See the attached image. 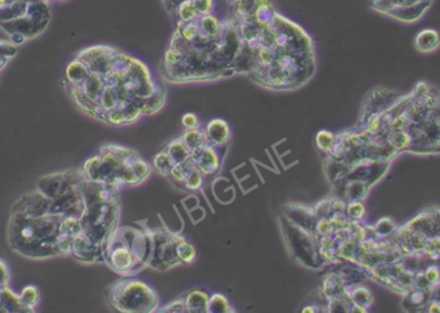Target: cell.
Here are the masks:
<instances>
[{
  "instance_id": "1",
  "label": "cell",
  "mask_w": 440,
  "mask_h": 313,
  "mask_svg": "<svg viewBox=\"0 0 440 313\" xmlns=\"http://www.w3.org/2000/svg\"><path fill=\"white\" fill-rule=\"evenodd\" d=\"M76 58L85 65L87 74L78 84L66 87L89 115L113 125H127L163 107L164 90L138 60L106 45L84 49Z\"/></svg>"
},
{
  "instance_id": "2",
  "label": "cell",
  "mask_w": 440,
  "mask_h": 313,
  "mask_svg": "<svg viewBox=\"0 0 440 313\" xmlns=\"http://www.w3.org/2000/svg\"><path fill=\"white\" fill-rule=\"evenodd\" d=\"M65 216L52 208L51 198L42 192L27 193L13 205L9 220V245L27 258L60 255L57 241Z\"/></svg>"
},
{
  "instance_id": "3",
  "label": "cell",
  "mask_w": 440,
  "mask_h": 313,
  "mask_svg": "<svg viewBox=\"0 0 440 313\" xmlns=\"http://www.w3.org/2000/svg\"><path fill=\"white\" fill-rule=\"evenodd\" d=\"M89 181L120 188L136 186L149 175V166L129 148L106 145L81 168Z\"/></svg>"
},
{
  "instance_id": "4",
  "label": "cell",
  "mask_w": 440,
  "mask_h": 313,
  "mask_svg": "<svg viewBox=\"0 0 440 313\" xmlns=\"http://www.w3.org/2000/svg\"><path fill=\"white\" fill-rule=\"evenodd\" d=\"M151 252L148 232L134 227H116L104 245V263L121 276H133L148 266Z\"/></svg>"
},
{
  "instance_id": "5",
  "label": "cell",
  "mask_w": 440,
  "mask_h": 313,
  "mask_svg": "<svg viewBox=\"0 0 440 313\" xmlns=\"http://www.w3.org/2000/svg\"><path fill=\"white\" fill-rule=\"evenodd\" d=\"M107 300L116 311L124 313L156 312L158 296L142 280L124 276L106 290Z\"/></svg>"
},
{
  "instance_id": "6",
  "label": "cell",
  "mask_w": 440,
  "mask_h": 313,
  "mask_svg": "<svg viewBox=\"0 0 440 313\" xmlns=\"http://www.w3.org/2000/svg\"><path fill=\"white\" fill-rule=\"evenodd\" d=\"M281 223L284 227L286 240L288 248L291 250L293 258H296L300 263L311 267L320 268L325 262L320 258V249L316 236L311 235L308 231L302 230L299 226L293 225L285 216L281 217Z\"/></svg>"
},
{
  "instance_id": "7",
  "label": "cell",
  "mask_w": 440,
  "mask_h": 313,
  "mask_svg": "<svg viewBox=\"0 0 440 313\" xmlns=\"http://www.w3.org/2000/svg\"><path fill=\"white\" fill-rule=\"evenodd\" d=\"M148 235L152 243V252L148 266L155 270L164 271L183 264L178 255V248L183 240L181 236L174 235L166 230H155Z\"/></svg>"
},
{
  "instance_id": "8",
  "label": "cell",
  "mask_w": 440,
  "mask_h": 313,
  "mask_svg": "<svg viewBox=\"0 0 440 313\" xmlns=\"http://www.w3.org/2000/svg\"><path fill=\"white\" fill-rule=\"evenodd\" d=\"M432 7V0H421L418 3L414 4H407V6H399L394 4L391 8L385 13L386 16H390L394 19L412 24L418 21L426 13V10Z\"/></svg>"
},
{
  "instance_id": "9",
  "label": "cell",
  "mask_w": 440,
  "mask_h": 313,
  "mask_svg": "<svg viewBox=\"0 0 440 313\" xmlns=\"http://www.w3.org/2000/svg\"><path fill=\"white\" fill-rule=\"evenodd\" d=\"M207 141L209 143H211L213 146H228L229 138H231V129L229 125L220 119H215L213 122L207 124L205 128Z\"/></svg>"
},
{
  "instance_id": "10",
  "label": "cell",
  "mask_w": 440,
  "mask_h": 313,
  "mask_svg": "<svg viewBox=\"0 0 440 313\" xmlns=\"http://www.w3.org/2000/svg\"><path fill=\"white\" fill-rule=\"evenodd\" d=\"M440 47V35L434 29L421 30L414 38V48L421 53H432Z\"/></svg>"
},
{
  "instance_id": "11",
  "label": "cell",
  "mask_w": 440,
  "mask_h": 313,
  "mask_svg": "<svg viewBox=\"0 0 440 313\" xmlns=\"http://www.w3.org/2000/svg\"><path fill=\"white\" fill-rule=\"evenodd\" d=\"M209 299L210 296L201 289L190 290L184 296V303L187 312L209 313Z\"/></svg>"
},
{
  "instance_id": "12",
  "label": "cell",
  "mask_w": 440,
  "mask_h": 313,
  "mask_svg": "<svg viewBox=\"0 0 440 313\" xmlns=\"http://www.w3.org/2000/svg\"><path fill=\"white\" fill-rule=\"evenodd\" d=\"M165 152L172 159L174 166L175 164H184L192 156V151L186 145V142L183 141L181 137L174 139L170 143H168V146L165 148Z\"/></svg>"
},
{
  "instance_id": "13",
  "label": "cell",
  "mask_w": 440,
  "mask_h": 313,
  "mask_svg": "<svg viewBox=\"0 0 440 313\" xmlns=\"http://www.w3.org/2000/svg\"><path fill=\"white\" fill-rule=\"evenodd\" d=\"M348 293L350 300L353 302L355 308H368L372 303V294L370 290L363 287H348Z\"/></svg>"
},
{
  "instance_id": "14",
  "label": "cell",
  "mask_w": 440,
  "mask_h": 313,
  "mask_svg": "<svg viewBox=\"0 0 440 313\" xmlns=\"http://www.w3.org/2000/svg\"><path fill=\"white\" fill-rule=\"evenodd\" d=\"M234 312L228 299L222 294H214L209 299V313Z\"/></svg>"
},
{
  "instance_id": "15",
  "label": "cell",
  "mask_w": 440,
  "mask_h": 313,
  "mask_svg": "<svg viewBox=\"0 0 440 313\" xmlns=\"http://www.w3.org/2000/svg\"><path fill=\"white\" fill-rule=\"evenodd\" d=\"M317 146L322 152L326 155H329L331 151L335 147L336 143V136H334L331 131H322L317 136Z\"/></svg>"
},
{
  "instance_id": "16",
  "label": "cell",
  "mask_w": 440,
  "mask_h": 313,
  "mask_svg": "<svg viewBox=\"0 0 440 313\" xmlns=\"http://www.w3.org/2000/svg\"><path fill=\"white\" fill-rule=\"evenodd\" d=\"M204 181H205L204 174L201 173L199 169H195V170H192L188 174V177H187V179H186V182H184L181 188L186 190V191H196V190H199L202 187Z\"/></svg>"
},
{
  "instance_id": "17",
  "label": "cell",
  "mask_w": 440,
  "mask_h": 313,
  "mask_svg": "<svg viewBox=\"0 0 440 313\" xmlns=\"http://www.w3.org/2000/svg\"><path fill=\"white\" fill-rule=\"evenodd\" d=\"M154 166H155L156 170H157L158 173H161L163 175L168 177L174 164L173 161H172V159L169 157V155H168L165 151H163V152H158V154L156 155L155 159H154Z\"/></svg>"
},
{
  "instance_id": "18",
  "label": "cell",
  "mask_w": 440,
  "mask_h": 313,
  "mask_svg": "<svg viewBox=\"0 0 440 313\" xmlns=\"http://www.w3.org/2000/svg\"><path fill=\"white\" fill-rule=\"evenodd\" d=\"M178 255L183 264H190L196 259V249L186 239H183L178 248Z\"/></svg>"
},
{
  "instance_id": "19",
  "label": "cell",
  "mask_w": 440,
  "mask_h": 313,
  "mask_svg": "<svg viewBox=\"0 0 440 313\" xmlns=\"http://www.w3.org/2000/svg\"><path fill=\"white\" fill-rule=\"evenodd\" d=\"M345 214L346 217L350 218L352 220L359 222L364 217V214H366V208H364L362 201L346 202Z\"/></svg>"
},
{
  "instance_id": "20",
  "label": "cell",
  "mask_w": 440,
  "mask_h": 313,
  "mask_svg": "<svg viewBox=\"0 0 440 313\" xmlns=\"http://www.w3.org/2000/svg\"><path fill=\"white\" fill-rule=\"evenodd\" d=\"M21 299L22 302L30 307V308H34L35 305L39 303V293H38V289L35 287H26L22 293H21Z\"/></svg>"
},
{
  "instance_id": "21",
  "label": "cell",
  "mask_w": 440,
  "mask_h": 313,
  "mask_svg": "<svg viewBox=\"0 0 440 313\" xmlns=\"http://www.w3.org/2000/svg\"><path fill=\"white\" fill-rule=\"evenodd\" d=\"M396 230V225L393 223L391 219H381L380 222L375 227V235L379 237H385L393 234V231Z\"/></svg>"
},
{
  "instance_id": "22",
  "label": "cell",
  "mask_w": 440,
  "mask_h": 313,
  "mask_svg": "<svg viewBox=\"0 0 440 313\" xmlns=\"http://www.w3.org/2000/svg\"><path fill=\"white\" fill-rule=\"evenodd\" d=\"M195 7L199 10V16L211 15L214 9V1L213 0H193Z\"/></svg>"
},
{
  "instance_id": "23",
  "label": "cell",
  "mask_w": 440,
  "mask_h": 313,
  "mask_svg": "<svg viewBox=\"0 0 440 313\" xmlns=\"http://www.w3.org/2000/svg\"><path fill=\"white\" fill-rule=\"evenodd\" d=\"M156 311H160V312H187L184 298H178L170 305H165L164 310H156Z\"/></svg>"
},
{
  "instance_id": "24",
  "label": "cell",
  "mask_w": 440,
  "mask_h": 313,
  "mask_svg": "<svg viewBox=\"0 0 440 313\" xmlns=\"http://www.w3.org/2000/svg\"><path fill=\"white\" fill-rule=\"evenodd\" d=\"M181 122L186 129H196L199 128V122L195 113H186L181 119Z\"/></svg>"
},
{
  "instance_id": "25",
  "label": "cell",
  "mask_w": 440,
  "mask_h": 313,
  "mask_svg": "<svg viewBox=\"0 0 440 313\" xmlns=\"http://www.w3.org/2000/svg\"><path fill=\"white\" fill-rule=\"evenodd\" d=\"M9 272L7 270V266L0 261V287H8Z\"/></svg>"
},
{
  "instance_id": "26",
  "label": "cell",
  "mask_w": 440,
  "mask_h": 313,
  "mask_svg": "<svg viewBox=\"0 0 440 313\" xmlns=\"http://www.w3.org/2000/svg\"><path fill=\"white\" fill-rule=\"evenodd\" d=\"M181 1H183V0H164L166 9L169 10V13H170V15H173L174 10H175V8L181 4Z\"/></svg>"
},
{
  "instance_id": "27",
  "label": "cell",
  "mask_w": 440,
  "mask_h": 313,
  "mask_svg": "<svg viewBox=\"0 0 440 313\" xmlns=\"http://www.w3.org/2000/svg\"><path fill=\"white\" fill-rule=\"evenodd\" d=\"M418 1H421V0H394V3H396V4H399V6L414 4V3H418Z\"/></svg>"
},
{
  "instance_id": "28",
  "label": "cell",
  "mask_w": 440,
  "mask_h": 313,
  "mask_svg": "<svg viewBox=\"0 0 440 313\" xmlns=\"http://www.w3.org/2000/svg\"><path fill=\"white\" fill-rule=\"evenodd\" d=\"M1 290H3V287H0V312H4V307H3V300H1Z\"/></svg>"
},
{
  "instance_id": "29",
  "label": "cell",
  "mask_w": 440,
  "mask_h": 313,
  "mask_svg": "<svg viewBox=\"0 0 440 313\" xmlns=\"http://www.w3.org/2000/svg\"><path fill=\"white\" fill-rule=\"evenodd\" d=\"M234 3H238V1H245V0H234Z\"/></svg>"
},
{
  "instance_id": "30",
  "label": "cell",
  "mask_w": 440,
  "mask_h": 313,
  "mask_svg": "<svg viewBox=\"0 0 440 313\" xmlns=\"http://www.w3.org/2000/svg\"><path fill=\"white\" fill-rule=\"evenodd\" d=\"M44 1H48V0H44Z\"/></svg>"
}]
</instances>
